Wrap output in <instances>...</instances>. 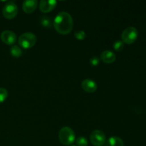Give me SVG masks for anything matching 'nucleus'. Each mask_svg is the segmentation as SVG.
<instances>
[{
    "mask_svg": "<svg viewBox=\"0 0 146 146\" xmlns=\"http://www.w3.org/2000/svg\"><path fill=\"white\" fill-rule=\"evenodd\" d=\"M54 27L57 32L63 35L68 34L74 27V21L70 14L66 11L59 12L54 20Z\"/></svg>",
    "mask_w": 146,
    "mask_h": 146,
    "instance_id": "1",
    "label": "nucleus"
},
{
    "mask_svg": "<svg viewBox=\"0 0 146 146\" xmlns=\"http://www.w3.org/2000/svg\"><path fill=\"white\" fill-rule=\"evenodd\" d=\"M58 138L63 145H70L75 141L76 135L74 131L71 128L65 126L60 130Z\"/></svg>",
    "mask_w": 146,
    "mask_h": 146,
    "instance_id": "2",
    "label": "nucleus"
},
{
    "mask_svg": "<svg viewBox=\"0 0 146 146\" xmlns=\"http://www.w3.org/2000/svg\"><path fill=\"white\" fill-rule=\"evenodd\" d=\"M36 40L37 38L35 34L31 32H25L20 36L18 42L22 48L28 49L35 45Z\"/></svg>",
    "mask_w": 146,
    "mask_h": 146,
    "instance_id": "3",
    "label": "nucleus"
},
{
    "mask_svg": "<svg viewBox=\"0 0 146 146\" xmlns=\"http://www.w3.org/2000/svg\"><path fill=\"white\" fill-rule=\"evenodd\" d=\"M138 30L133 27H129L125 29L122 33L121 38L122 41L126 44H132L136 41L138 38Z\"/></svg>",
    "mask_w": 146,
    "mask_h": 146,
    "instance_id": "4",
    "label": "nucleus"
},
{
    "mask_svg": "<svg viewBox=\"0 0 146 146\" xmlns=\"http://www.w3.org/2000/svg\"><path fill=\"white\" fill-rule=\"evenodd\" d=\"M2 14L7 19H12L18 14V7L14 1H8L3 7Z\"/></svg>",
    "mask_w": 146,
    "mask_h": 146,
    "instance_id": "5",
    "label": "nucleus"
},
{
    "mask_svg": "<svg viewBox=\"0 0 146 146\" xmlns=\"http://www.w3.org/2000/svg\"><path fill=\"white\" fill-rule=\"evenodd\" d=\"M90 140L94 146H102L106 141L105 134L100 130H95L93 131L90 135Z\"/></svg>",
    "mask_w": 146,
    "mask_h": 146,
    "instance_id": "6",
    "label": "nucleus"
},
{
    "mask_svg": "<svg viewBox=\"0 0 146 146\" xmlns=\"http://www.w3.org/2000/svg\"><path fill=\"white\" fill-rule=\"evenodd\" d=\"M1 40L2 42L7 45H13L17 41V35L13 31L9 30H6L1 32L0 36Z\"/></svg>",
    "mask_w": 146,
    "mask_h": 146,
    "instance_id": "7",
    "label": "nucleus"
},
{
    "mask_svg": "<svg viewBox=\"0 0 146 146\" xmlns=\"http://www.w3.org/2000/svg\"><path fill=\"white\" fill-rule=\"evenodd\" d=\"M56 4L55 0H41L39 3V9L44 13L50 12L55 8Z\"/></svg>",
    "mask_w": 146,
    "mask_h": 146,
    "instance_id": "8",
    "label": "nucleus"
},
{
    "mask_svg": "<svg viewBox=\"0 0 146 146\" xmlns=\"http://www.w3.org/2000/svg\"><path fill=\"white\" fill-rule=\"evenodd\" d=\"M81 86L87 93H94L97 90V84L90 78L84 79L81 83Z\"/></svg>",
    "mask_w": 146,
    "mask_h": 146,
    "instance_id": "9",
    "label": "nucleus"
},
{
    "mask_svg": "<svg viewBox=\"0 0 146 146\" xmlns=\"http://www.w3.org/2000/svg\"><path fill=\"white\" fill-rule=\"evenodd\" d=\"M38 5L36 0H27L22 4V9L27 14H31L34 12Z\"/></svg>",
    "mask_w": 146,
    "mask_h": 146,
    "instance_id": "10",
    "label": "nucleus"
},
{
    "mask_svg": "<svg viewBox=\"0 0 146 146\" xmlns=\"http://www.w3.org/2000/svg\"><path fill=\"white\" fill-rule=\"evenodd\" d=\"M101 59L105 64H112L116 59V56L113 51L106 50L101 54Z\"/></svg>",
    "mask_w": 146,
    "mask_h": 146,
    "instance_id": "11",
    "label": "nucleus"
},
{
    "mask_svg": "<svg viewBox=\"0 0 146 146\" xmlns=\"http://www.w3.org/2000/svg\"><path fill=\"white\" fill-rule=\"evenodd\" d=\"M105 146H124V143L119 137L113 136L106 141Z\"/></svg>",
    "mask_w": 146,
    "mask_h": 146,
    "instance_id": "12",
    "label": "nucleus"
},
{
    "mask_svg": "<svg viewBox=\"0 0 146 146\" xmlns=\"http://www.w3.org/2000/svg\"><path fill=\"white\" fill-rule=\"evenodd\" d=\"M10 52H11V55L16 58H19L22 54V51H21V48L17 45L11 46V48H10Z\"/></svg>",
    "mask_w": 146,
    "mask_h": 146,
    "instance_id": "13",
    "label": "nucleus"
},
{
    "mask_svg": "<svg viewBox=\"0 0 146 146\" xmlns=\"http://www.w3.org/2000/svg\"><path fill=\"white\" fill-rule=\"evenodd\" d=\"M40 23H41L43 27H46V28H49V27H51V24H52L51 19L47 16L41 17V19H40Z\"/></svg>",
    "mask_w": 146,
    "mask_h": 146,
    "instance_id": "14",
    "label": "nucleus"
},
{
    "mask_svg": "<svg viewBox=\"0 0 146 146\" xmlns=\"http://www.w3.org/2000/svg\"><path fill=\"white\" fill-rule=\"evenodd\" d=\"M77 146H87L88 145V141L84 136H80L76 140Z\"/></svg>",
    "mask_w": 146,
    "mask_h": 146,
    "instance_id": "15",
    "label": "nucleus"
},
{
    "mask_svg": "<svg viewBox=\"0 0 146 146\" xmlns=\"http://www.w3.org/2000/svg\"><path fill=\"white\" fill-rule=\"evenodd\" d=\"M8 97V92L7 89L4 88H0V104L4 102Z\"/></svg>",
    "mask_w": 146,
    "mask_h": 146,
    "instance_id": "16",
    "label": "nucleus"
},
{
    "mask_svg": "<svg viewBox=\"0 0 146 146\" xmlns=\"http://www.w3.org/2000/svg\"><path fill=\"white\" fill-rule=\"evenodd\" d=\"M74 36H75V37L77 39L82 41V40H84L86 38V32L84 31L79 30V31H76L74 33Z\"/></svg>",
    "mask_w": 146,
    "mask_h": 146,
    "instance_id": "17",
    "label": "nucleus"
},
{
    "mask_svg": "<svg viewBox=\"0 0 146 146\" xmlns=\"http://www.w3.org/2000/svg\"><path fill=\"white\" fill-rule=\"evenodd\" d=\"M113 48L115 51H121V50L123 49L124 48V43L122 41H115V43L113 44Z\"/></svg>",
    "mask_w": 146,
    "mask_h": 146,
    "instance_id": "18",
    "label": "nucleus"
},
{
    "mask_svg": "<svg viewBox=\"0 0 146 146\" xmlns=\"http://www.w3.org/2000/svg\"><path fill=\"white\" fill-rule=\"evenodd\" d=\"M100 62V59L97 56H94L90 59V64H91L94 66H98V64Z\"/></svg>",
    "mask_w": 146,
    "mask_h": 146,
    "instance_id": "19",
    "label": "nucleus"
},
{
    "mask_svg": "<svg viewBox=\"0 0 146 146\" xmlns=\"http://www.w3.org/2000/svg\"><path fill=\"white\" fill-rule=\"evenodd\" d=\"M72 146H76V145H72Z\"/></svg>",
    "mask_w": 146,
    "mask_h": 146,
    "instance_id": "20",
    "label": "nucleus"
}]
</instances>
